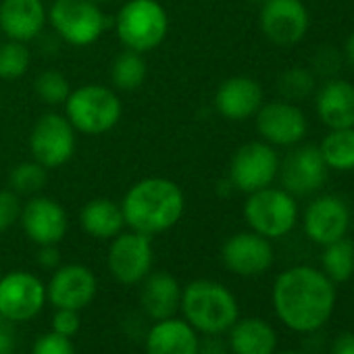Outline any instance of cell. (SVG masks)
Masks as SVG:
<instances>
[{
    "label": "cell",
    "instance_id": "cell-6",
    "mask_svg": "<svg viewBox=\"0 0 354 354\" xmlns=\"http://www.w3.org/2000/svg\"><path fill=\"white\" fill-rule=\"evenodd\" d=\"M244 219L252 232L273 240L294 230L298 207L290 192L267 186L248 194V201L244 203Z\"/></svg>",
    "mask_w": 354,
    "mask_h": 354
},
{
    "label": "cell",
    "instance_id": "cell-40",
    "mask_svg": "<svg viewBox=\"0 0 354 354\" xmlns=\"http://www.w3.org/2000/svg\"><path fill=\"white\" fill-rule=\"evenodd\" d=\"M331 354H354V333H342L333 339Z\"/></svg>",
    "mask_w": 354,
    "mask_h": 354
},
{
    "label": "cell",
    "instance_id": "cell-43",
    "mask_svg": "<svg viewBox=\"0 0 354 354\" xmlns=\"http://www.w3.org/2000/svg\"><path fill=\"white\" fill-rule=\"evenodd\" d=\"M248 3H252V5H263V3H267V0H248Z\"/></svg>",
    "mask_w": 354,
    "mask_h": 354
},
{
    "label": "cell",
    "instance_id": "cell-25",
    "mask_svg": "<svg viewBox=\"0 0 354 354\" xmlns=\"http://www.w3.org/2000/svg\"><path fill=\"white\" fill-rule=\"evenodd\" d=\"M80 225L96 240H113L125 227L121 205L111 198H94L80 211Z\"/></svg>",
    "mask_w": 354,
    "mask_h": 354
},
{
    "label": "cell",
    "instance_id": "cell-19",
    "mask_svg": "<svg viewBox=\"0 0 354 354\" xmlns=\"http://www.w3.org/2000/svg\"><path fill=\"white\" fill-rule=\"evenodd\" d=\"M201 333L186 319L154 321L144 335L146 354H198Z\"/></svg>",
    "mask_w": 354,
    "mask_h": 354
},
{
    "label": "cell",
    "instance_id": "cell-41",
    "mask_svg": "<svg viewBox=\"0 0 354 354\" xmlns=\"http://www.w3.org/2000/svg\"><path fill=\"white\" fill-rule=\"evenodd\" d=\"M344 59H346V63L354 69V32L346 38V44H344Z\"/></svg>",
    "mask_w": 354,
    "mask_h": 354
},
{
    "label": "cell",
    "instance_id": "cell-33",
    "mask_svg": "<svg viewBox=\"0 0 354 354\" xmlns=\"http://www.w3.org/2000/svg\"><path fill=\"white\" fill-rule=\"evenodd\" d=\"M21 201L13 190H0V234L11 230L21 217Z\"/></svg>",
    "mask_w": 354,
    "mask_h": 354
},
{
    "label": "cell",
    "instance_id": "cell-38",
    "mask_svg": "<svg viewBox=\"0 0 354 354\" xmlns=\"http://www.w3.org/2000/svg\"><path fill=\"white\" fill-rule=\"evenodd\" d=\"M198 354H232L230 346L219 335H205L198 346Z\"/></svg>",
    "mask_w": 354,
    "mask_h": 354
},
{
    "label": "cell",
    "instance_id": "cell-5",
    "mask_svg": "<svg viewBox=\"0 0 354 354\" xmlns=\"http://www.w3.org/2000/svg\"><path fill=\"white\" fill-rule=\"evenodd\" d=\"M167 32L169 17L156 0H129L117 15V36L127 50L148 53L165 40Z\"/></svg>",
    "mask_w": 354,
    "mask_h": 354
},
{
    "label": "cell",
    "instance_id": "cell-36",
    "mask_svg": "<svg viewBox=\"0 0 354 354\" xmlns=\"http://www.w3.org/2000/svg\"><path fill=\"white\" fill-rule=\"evenodd\" d=\"M313 69L319 75H335L339 69V55L331 46H321L313 59Z\"/></svg>",
    "mask_w": 354,
    "mask_h": 354
},
{
    "label": "cell",
    "instance_id": "cell-2",
    "mask_svg": "<svg viewBox=\"0 0 354 354\" xmlns=\"http://www.w3.org/2000/svg\"><path fill=\"white\" fill-rule=\"evenodd\" d=\"M184 209L182 188L165 177H146L133 184L121 203L125 225L150 238L171 230L182 219Z\"/></svg>",
    "mask_w": 354,
    "mask_h": 354
},
{
    "label": "cell",
    "instance_id": "cell-3",
    "mask_svg": "<svg viewBox=\"0 0 354 354\" xmlns=\"http://www.w3.org/2000/svg\"><path fill=\"white\" fill-rule=\"evenodd\" d=\"M180 313L203 335H221L240 319V306L230 288L213 279H194L182 288Z\"/></svg>",
    "mask_w": 354,
    "mask_h": 354
},
{
    "label": "cell",
    "instance_id": "cell-34",
    "mask_svg": "<svg viewBox=\"0 0 354 354\" xmlns=\"http://www.w3.org/2000/svg\"><path fill=\"white\" fill-rule=\"evenodd\" d=\"M32 354H77L71 337L59 335L55 331H48L40 335L32 348Z\"/></svg>",
    "mask_w": 354,
    "mask_h": 354
},
{
    "label": "cell",
    "instance_id": "cell-30",
    "mask_svg": "<svg viewBox=\"0 0 354 354\" xmlns=\"http://www.w3.org/2000/svg\"><path fill=\"white\" fill-rule=\"evenodd\" d=\"M32 57L26 42L9 40L0 44V80H17L30 69Z\"/></svg>",
    "mask_w": 354,
    "mask_h": 354
},
{
    "label": "cell",
    "instance_id": "cell-15",
    "mask_svg": "<svg viewBox=\"0 0 354 354\" xmlns=\"http://www.w3.org/2000/svg\"><path fill=\"white\" fill-rule=\"evenodd\" d=\"M257 129L271 146H296L304 140L308 123L294 102L273 100L257 111Z\"/></svg>",
    "mask_w": 354,
    "mask_h": 354
},
{
    "label": "cell",
    "instance_id": "cell-13",
    "mask_svg": "<svg viewBox=\"0 0 354 354\" xmlns=\"http://www.w3.org/2000/svg\"><path fill=\"white\" fill-rule=\"evenodd\" d=\"M98 292L96 275L86 265H59L46 286V300L55 308L82 310Z\"/></svg>",
    "mask_w": 354,
    "mask_h": 354
},
{
    "label": "cell",
    "instance_id": "cell-27",
    "mask_svg": "<svg viewBox=\"0 0 354 354\" xmlns=\"http://www.w3.org/2000/svg\"><path fill=\"white\" fill-rule=\"evenodd\" d=\"M321 267L333 283L348 281L354 275V242L344 236L331 244H325Z\"/></svg>",
    "mask_w": 354,
    "mask_h": 354
},
{
    "label": "cell",
    "instance_id": "cell-37",
    "mask_svg": "<svg viewBox=\"0 0 354 354\" xmlns=\"http://www.w3.org/2000/svg\"><path fill=\"white\" fill-rule=\"evenodd\" d=\"M0 354H17V339L9 321L0 319Z\"/></svg>",
    "mask_w": 354,
    "mask_h": 354
},
{
    "label": "cell",
    "instance_id": "cell-35",
    "mask_svg": "<svg viewBox=\"0 0 354 354\" xmlns=\"http://www.w3.org/2000/svg\"><path fill=\"white\" fill-rule=\"evenodd\" d=\"M82 327V317L80 310H69V308H57L53 315V331L65 337H73Z\"/></svg>",
    "mask_w": 354,
    "mask_h": 354
},
{
    "label": "cell",
    "instance_id": "cell-31",
    "mask_svg": "<svg viewBox=\"0 0 354 354\" xmlns=\"http://www.w3.org/2000/svg\"><path fill=\"white\" fill-rule=\"evenodd\" d=\"M277 90H279L283 100L300 102V100H304V98H308L313 94L315 75H313V71L302 69V67L288 69L286 73H281V77L277 82Z\"/></svg>",
    "mask_w": 354,
    "mask_h": 354
},
{
    "label": "cell",
    "instance_id": "cell-28",
    "mask_svg": "<svg viewBox=\"0 0 354 354\" xmlns=\"http://www.w3.org/2000/svg\"><path fill=\"white\" fill-rule=\"evenodd\" d=\"M146 80V63L140 53L127 50L117 55L111 67V82L121 92L138 90Z\"/></svg>",
    "mask_w": 354,
    "mask_h": 354
},
{
    "label": "cell",
    "instance_id": "cell-1",
    "mask_svg": "<svg viewBox=\"0 0 354 354\" xmlns=\"http://www.w3.org/2000/svg\"><path fill=\"white\" fill-rule=\"evenodd\" d=\"M335 306L333 281L319 269L292 267L273 283V308L279 321L298 333L323 327Z\"/></svg>",
    "mask_w": 354,
    "mask_h": 354
},
{
    "label": "cell",
    "instance_id": "cell-26",
    "mask_svg": "<svg viewBox=\"0 0 354 354\" xmlns=\"http://www.w3.org/2000/svg\"><path fill=\"white\" fill-rule=\"evenodd\" d=\"M319 152L329 169L354 171V127L331 129L319 144Z\"/></svg>",
    "mask_w": 354,
    "mask_h": 354
},
{
    "label": "cell",
    "instance_id": "cell-29",
    "mask_svg": "<svg viewBox=\"0 0 354 354\" xmlns=\"http://www.w3.org/2000/svg\"><path fill=\"white\" fill-rule=\"evenodd\" d=\"M46 167H42L36 160H26L19 162L17 167H13L11 175H9V184L11 190L17 194H36L46 186Z\"/></svg>",
    "mask_w": 354,
    "mask_h": 354
},
{
    "label": "cell",
    "instance_id": "cell-17",
    "mask_svg": "<svg viewBox=\"0 0 354 354\" xmlns=\"http://www.w3.org/2000/svg\"><path fill=\"white\" fill-rule=\"evenodd\" d=\"M21 227L26 236L38 246H57L69 227L65 209L46 196H36L21 209Z\"/></svg>",
    "mask_w": 354,
    "mask_h": 354
},
{
    "label": "cell",
    "instance_id": "cell-42",
    "mask_svg": "<svg viewBox=\"0 0 354 354\" xmlns=\"http://www.w3.org/2000/svg\"><path fill=\"white\" fill-rule=\"evenodd\" d=\"M277 354H302V352H298V350H283V352H277Z\"/></svg>",
    "mask_w": 354,
    "mask_h": 354
},
{
    "label": "cell",
    "instance_id": "cell-12",
    "mask_svg": "<svg viewBox=\"0 0 354 354\" xmlns=\"http://www.w3.org/2000/svg\"><path fill=\"white\" fill-rule=\"evenodd\" d=\"M308 26L310 19L302 0H267L261 5V30L277 46L298 44Z\"/></svg>",
    "mask_w": 354,
    "mask_h": 354
},
{
    "label": "cell",
    "instance_id": "cell-22",
    "mask_svg": "<svg viewBox=\"0 0 354 354\" xmlns=\"http://www.w3.org/2000/svg\"><path fill=\"white\" fill-rule=\"evenodd\" d=\"M261 104H263L261 84L257 80L244 77V75L225 80L215 94L217 111L230 121H244V119L257 115Z\"/></svg>",
    "mask_w": 354,
    "mask_h": 354
},
{
    "label": "cell",
    "instance_id": "cell-10",
    "mask_svg": "<svg viewBox=\"0 0 354 354\" xmlns=\"http://www.w3.org/2000/svg\"><path fill=\"white\" fill-rule=\"evenodd\" d=\"M30 150L34 160L46 169L65 165L75 152V129L69 119L59 113L42 115L30 133Z\"/></svg>",
    "mask_w": 354,
    "mask_h": 354
},
{
    "label": "cell",
    "instance_id": "cell-32",
    "mask_svg": "<svg viewBox=\"0 0 354 354\" xmlns=\"http://www.w3.org/2000/svg\"><path fill=\"white\" fill-rule=\"evenodd\" d=\"M34 88H36V94H38L46 104H50V106L65 104V100H67L69 94H71L69 80H67L61 71H55V69H48V71L40 73Z\"/></svg>",
    "mask_w": 354,
    "mask_h": 354
},
{
    "label": "cell",
    "instance_id": "cell-46",
    "mask_svg": "<svg viewBox=\"0 0 354 354\" xmlns=\"http://www.w3.org/2000/svg\"><path fill=\"white\" fill-rule=\"evenodd\" d=\"M350 221H352V225H354V219H350Z\"/></svg>",
    "mask_w": 354,
    "mask_h": 354
},
{
    "label": "cell",
    "instance_id": "cell-4",
    "mask_svg": "<svg viewBox=\"0 0 354 354\" xmlns=\"http://www.w3.org/2000/svg\"><path fill=\"white\" fill-rule=\"evenodd\" d=\"M65 113L73 129L98 136L111 131L121 119L119 96L100 84H88L77 90H71L65 100Z\"/></svg>",
    "mask_w": 354,
    "mask_h": 354
},
{
    "label": "cell",
    "instance_id": "cell-9",
    "mask_svg": "<svg viewBox=\"0 0 354 354\" xmlns=\"http://www.w3.org/2000/svg\"><path fill=\"white\" fill-rule=\"evenodd\" d=\"M279 171V158L271 144L248 142L236 150L230 162V184L246 194L273 184Z\"/></svg>",
    "mask_w": 354,
    "mask_h": 354
},
{
    "label": "cell",
    "instance_id": "cell-23",
    "mask_svg": "<svg viewBox=\"0 0 354 354\" xmlns=\"http://www.w3.org/2000/svg\"><path fill=\"white\" fill-rule=\"evenodd\" d=\"M317 115L329 129L354 127V84L327 80L317 92Z\"/></svg>",
    "mask_w": 354,
    "mask_h": 354
},
{
    "label": "cell",
    "instance_id": "cell-44",
    "mask_svg": "<svg viewBox=\"0 0 354 354\" xmlns=\"http://www.w3.org/2000/svg\"><path fill=\"white\" fill-rule=\"evenodd\" d=\"M92 3H96V5H98V3H109V0H92Z\"/></svg>",
    "mask_w": 354,
    "mask_h": 354
},
{
    "label": "cell",
    "instance_id": "cell-14",
    "mask_svg": "<svg viewBox=\"0 0 354 354\" xmlns=\"http://www.w3.org/2000/svg\"><path fill=\"white\" fill-rule=\"evenodd\" d=\"M277 173L286 192L292 196H308L325 184L327 165L319 152V146L304 144L288 152Z\"/></svg>",
    "mask_w": 354,
    "mask_h": 354
},
{
    "label": "cell",
    "instance_id": "cell-16",
    "mask_svg": "<svg viewBox=\"0 0 354 354\" xmlns=\"http://www.w3.org/2000/svg\"><path fill=\"white\" fill-rule=\"evenodd\" d=\"M221 259L227 271L240 277H254L273 265V246L257 232H240L225 240Z\"/></svg>",
    "mask_w": 354,
    "mask_h": 354
},
{
    "label": "cell",
    "instance_id": "cell-18",
    "mask_svg": "<svg viewBox=\"0 0 354 354\" xmlns=\"http://www.w3.org/2000/svg\"><path fill=\"white\" fill-rule=\"evenodd\" d=\"M350 219L352 217H350L346 203L333 194H327V196L315 198L306 207L302 223H304V234L308 236V240L325 246L346 236L350 227Z\"/></svg>",
    "mask_w": 354,
    "mask_h": 354
},
{
    "label": "cell",
    "instance_id": "cell-21",
    "mask_svg": "<svg viewBox=\"0 0 354 354\" xmlns=\"http://www.w3.org/2000/svg\"><path fill=\"white\" fill-rule=\"evenodd\" d=\"M48 13L42 0H3L0 3V32L9 40L30 42L40 36Z\"/></svg>",
    "mask_w": 354,
    "mask_h": 354
},
{
    "label": "cell",
    "instance_id": "cell-45",
    "mask_svg": "<svg viewBox=\"0 0 354 354\" xmlns=\"http://www.w3.org/2000/svg\"><path fill=\"white\" fill-rule=\"evenodd\" d=\"M0 277H3V269H0Z\"/></svg>",
    "mask_w": 354,
    "mask_h": 354
},
{
    "label": "cell",
    "instance_id": "cell-39",
    "mask_svg": "<svg viewBox=\"0 0 354 354\" xmlns=\"http://www.w3.org/2000/svg\"><path fill=\"white\" fill-rule=\"evenodd\" d=\"M38 263L44 269H57L61 265V252L57 250V246H40Z\"/></svg>",
    "mask_w": 354,
    "mask_h": 354
},
{
    "label": "cell",
    "instance_id": "cell-24",
    "mask_svg": "<svg viewBox=\"0 0 354 354\" xmlns=\"http://www.w3.org/2000/svg\"><path fill=\"white\" fill-rule=\"evenodd\" d=\"M227 333L232 354H275L277 333L265 319H238Z\"/></svg>",
    "mask_w": 354,
    "mask_h": 354
},
{
    "label": "cell",
    "instance_id": "cell-8",
    "mask_svg": "<svg viewBox=\"0 0 354 354\" xmlns=\"http://www.w3.org/2000/svg\"><path fill=\"white\" fill-rule=\"evenodd\" d=\"M46 286L30 271H11L0 277V319L26 323L46 304Z\"/></svg>",
    "mask_w": 354,
    "mask_h": 354
},
{
    "label": "cell",
    "instance_id": "cell-11",
    "mask_svg": "<svg viewBox=\"0 0 354 354\" xmlns=\"http://www.w3.org/2000/svg\"><path fill=\"white\" fill-rule=\"evenodd\" d=\"M152 242L140 232H121L109 246V271L123 286L140 283L152 271Z\"/></svg>",
    "mask_w": 354,
    "mask_h": 354
},
{
    "label": "cell",
    "instance_id": "cell-20",
    "mask_svg": "<svg viewBox=\"0 0 354 354\" xmlns=\"http://www.w3.org/2000/svg\"><path fill=\"white\" fill-rule=\"evenodd\" d=\"M140 288V306L152 321L169 319L180 313L182 286L167 271H150Z\"/></svg>",
    "mask_w": 354,
    "mask_h": 354
},
{
    "label": "cell",
    "instance_id": "cell-7",
    "mask_svg": "<svg viewBox=\"0 0 354 354\" xmlns=\"http://www.w3.org/2000/svg\"><path fill=\"white\" fill-rule=\"evenodd\" d=\"M48 19L55 32L73 46L94 44L104 30V15L92 0H55Z\"/></svg>",
    "mask_w": 354,
    "mask_h": 354
}]
</instances>
